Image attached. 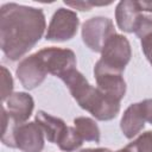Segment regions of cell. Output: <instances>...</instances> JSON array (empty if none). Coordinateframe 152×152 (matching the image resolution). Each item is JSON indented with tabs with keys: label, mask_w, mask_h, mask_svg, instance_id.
I'll list each match as a JSON object with an SVG mask.
<instances>
[{
	"label": "cell",
	"mask_w": 152,
	"mask_h": 152,
	"mask_svg": "<svg viewBox=\"0 0 152 152\" xmlns=\"http://www.w3.org/2000/svg\"><path fill=\"white\" fill-rule=\"evenodd\" d=\"M46 28L42 8L5 4L0 8V44L5 56L17 61L27 53L43 37Z\"/></svg>",
	"instance_id": "1"
},
{
	"label": "cell",
	"mask_w": 152,
	"mask_h": 152,
	"mask_svg": "<svg viewBox=\"0 0 152 152\" xmlns=\"http://www.w3.org/2000/svg\"><path fill=\"white\" fill-rule=\"evenodd\" d=\"M61 80L78 106L89 112L95 119L108 121L119 114L120 102L107 96L97 87H93L77 69L69 71Z\"/></svg>",
	"instance_id": "2"
},
{
	"label": "cell",
	"mask_w": 152,
	"mask_h": 152,
	"mask_svg": "<svg viewBox=\"0 0 152 152\" xmlns=\"http://www.w3.org/2000/svg\"><path fill=\"white\" fill-rule=\"evenodd\" d=\"M2 142L10 147H17L23 152H42L44 148V132L34 122L14 125L2 134Z\"/></svg>",
	"instance_id": "3"
},
{
	"label": "cell",
	"mask_w": 152,
	"mask_h": 152,
	"mask_svg": "<svg viewBox=\"0 0 152 152\" xmlns=\"http://www.w3.org/2000/svg\"><path fill=\"white\" fill-rule=\"evenodd\" d=\"M131 56L132 51L128 39L122 34L114 33L106 42L101 51V58L96 63L108 70L122 74L125 66L131 59Z\"/></svg>",
	"instance_id": "4"
},
{
	"label": "cell",
	"mask_w": 152,
	"mask_h": 152,
	"mask_svg": "<svg viewBox=\"0 0 152 152\" xmlns=\"http://www.w3.org/2000/svg\"><path fill=\"white\" fill-rule=\"evenodd\" d=\"M48 74L62 78L69 71L76 69V56L70 49L45 48L37 52Z\"/></svg>",
	"instance_id": "5"
},
{
	"label": "cell",
	"mask_w": 152,
	"mask_h": 152,
	"mask_svg": "<svg viewBox=\"0 0 152 152\" xmlns=\"http://www.w3.org/2000/svg\"><path fill=\"white\" fill-rule=\"evenodd\" d=\"M146 121L152 125V99L132 103L125 110L120 127L124 135L127 139H132L141 132Z\"/></svg>",
	"instance_id": "6"
},
{
	"label": "cell",
	"mask_w": 152,
	"mask_h": 152,
	"mask_svg": "<svg viewBox=\"0 0 152 152\" xmlns=\"http://www.w3.org/2000/svg\"><path fill=\"white\" fill-rule=\"evenodd\" d=\"M115 33L113 21L106 17H94L82 25L83 43L95 52H101L106 42Z\"/></svg>",
	"instance_id": "7"
},
{
	"label": "cell",
	"mask_w": 152,
	"mask_h": 152,
	"mask_svg": "<svg viewBox=\"0 0 152 152\" xmlns=\"http://www.w3.org/2000/svg\"><path fill=\"white\" fill-rule=\"evenodd\" d=\"M78 24L80 20L76 12L61 7L53 13L45 37L51 42L69 40L76 34Z\"/></svg>",
	"instance_id": "8"
},
{
	"label": "cell",
	"mask_w": 152,
	"mask_h": 152,
	"mask_svg": "<svg viewBox=\"0 0 152 152\" xmlns=\"http://www.w3.org/2000/svg\"><path fill=\"white\" fill-rule=\"evenodd\" d=\"M94 76L97 88L102 93L119 102L122 100L126 94V82L121 72L108 70L96 63L94 66Z\"/></svg>",
	"instance_id": "9"
},
{
	"label": "cell",
	"mask_w": 152,
	"mask_h": 152,
	"mask_svg": "<svg viewBox=\"0 0 152 152\" xmlns=\"http://www.w3.org/2000/svg\"><path fill=\"white\" fill-rule=\"evenodd\" d=\"M46 75L48 72L42 64L37 52L21 59L17 68V76L21 86L27 90L40 86L44 82Z\"/></svg>",
	"instance_id": "10"
},
{
	"label": "cell",
	"mask_w": 152,
	"mask_h": 152,
	"mask_svg": "<svg viewBox=\"0 0 152 152\" xmlns=\"http://www.w3.org/2000/svg\"><path fill=\"white\" fill-rule=\"evenodd\" d=\"M6 110L10 116V119L15 125L25 124L28 118L31 116L33 108H34V101L31 95L24 91L13 93L7 100H6Z\"/></svg>",
	"instance_id": "11"
},
{
	"label": "cell",
	"mask_w": 152,
	"mask_h": 152,
	"mask_svg": "<svg viewBox=\"0 0 152 152\" xmlns=\"http://www.w3.org/2000/svg\"><path fill=\"white\" fill-rule=\"evenodd\" d=\"M141 12L142 10L140 7L139 1H120L115 10V19L119 28L128 33L134 32L139 23V19L142 15Z\"/></svg>",
	"instance_id": "12"
},
{
	"label": "cell",
	"mask_w": 152,
	"mask_h": 152,
	"mask_svg": "<svg viewBox=\"0 0 152 152\" xmlns=\"http://www.w3.org/2000/svg\"><path fill=\"white\" fill-rule=\"evenodd\" d=\"M36 122L42 127L48 141L56 145L58 144V141L61 140V138L63 137L64 132L68 128V126L62 119L53 116L44 110H39L37 113Z\"/></svg>",
	"instance_id": "13"
},
{
	"label": "cell",
	"mask_w": 152,
	"mask_h": 152,
	"mask_svg": "<svg viewBox=\"0 0 152 152\" xmlns=\"http://www.w3.org/2000/svg\"><path fill=\"white\" fill-rule=\"evenodd\" d=\"M134 33L140 38L142 52L152 65V17L142 14Z\"/></svg>",
	"instance_id": "14"
},
{
	"label": "cell",
	"mask_w": 152,
	"mask_h": 152,
	"mask_svg": "<svg viewBox=\"0 0 152 152\" xmlns=\"http://www.w3.org/2000/svg\"><path fill=\"white\" fill-rule=\"evenodd\" d=\"M74 127L83 141H100V128L93 119L87 116H78L74 120Z\"/></svg>",
	"instance_id": "15"
},
{
	"label": "cell",
	"mask_w": 152,
	"mask_h": 152,
	"mask_svg": "<svg viewBox=\"0 0 152 152\" xmlns=\"http://www.w3.org/2000/svg\"><path fill=\"white\" fill-rule=\"evenodd\" d=\"M83 144L82 138L78 135V133L76 132L75 127H69L66 128V131L64 132L63 137L61 138V140L58 141V147L62 151L65 152H74L77 148H80Z\"/></svg>",
	"instance_id": "16"
},
{
	"label": "cell",
	"mask_w": 152,
	"mask_h": 152,
	"mask_svg": "<svg viewBox=\"0 0 152 152\" xmlns=\"http://www.w3.org/2000/svg\"><path fill=\"white\" fill-rule=\"evenodd\" d=\"M132 152H152V131L140 134L133 142L127 145Z\"/></svg>",
	"instance_id": "17"
},
{
	"label": "cell",
	"mask_w": 152,
	"mask_h": 152,
	"mask_svg": "<svg viewBox=\"0 0 152 152\" xmlns=\"http://www.w3.org/2000/svg\"><path fill=\"white\" fill-rule=\"evenodd\" d=\"M1 100L2 102H6V100L12 95L13 90V78L11 72L5 68L1 66Z\"/></svg>",
	"instance_id": "18"
},
{
	"label": "cell",
	"mask_w": 152,
	"mask_h": 152,
	"mask_svg": "<svg viewBox=\"0 0 152 152\" xmlns=\"http://www.w3.org/2000/svg\"><path fill=\"white\" fill-rule=\"evenodd\" d=\"M65 5L72 7V8H77L80 11H89L93 6H100V5H103V4H93V2H84V1H76V2H66L65 1Z\"/></svg>",
	"instance_id": "19"
},
{
	"label": "cell",
	"mask_w": 152,
	"mask_h": 152,
	"mask_svg": "<svg viewBox=\"0 0 152 152\" xmlns=\"http://www.w3.org/2000/svg\"><path fill=\"white\" fill-rule=\"evenodd\" d=\"M140 7L142 11L152 12V1H140Z\"/></svg>",
	"instance_id": "20"
},
{
	"label": "cell",
	"mask_w": 152,
	"mask_h": 152,
	"mask_svg": "<svg viewBox=\"0 0 152 152\" xmlns=\"http://www.w3.org/2000/svg\"><path fill=\"white\" fill-rule=\"evenodd\" d=\"M80 152H112L108 148H102V147H99V148H86V150H82Z\"/></svg>",
	"instance_id": "21"
},
{
	"label": "cell",
	"mask_w": 152,
	"mask_h": 152,
	"mask_svg": "<svg viewBox=\"0 0 152 152\" xmlns=\"http://www.w3.org/2000/svg\"><path fill=\"white\" fill-rule=\"evenodd\" d=\"M116 152H132V151L129 150V147H128V146H126V147H124V148H120V150H118Z\"/></svg>",
	"instance_id": "22"
}]
</instances>
